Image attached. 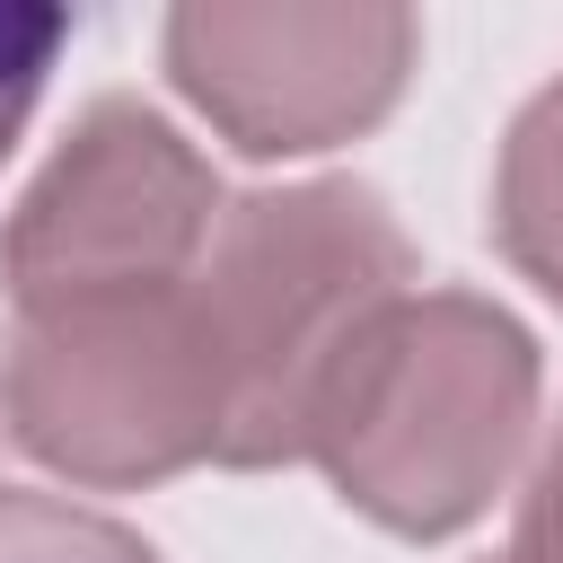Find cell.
Here are the masks:
<instances>
[{
	"label": "cell",
	"mask_w": 563,
	"mask_h": 563,
	"mask_svg": "<svg viewBox=\"0 0 563 563\" xmlns=\"http://www.w3.org/2000/svg\"><path fill=\"white\" fill-rule=\"evenodd\" d=\"M405 290H422L413 246L369 185L317 176L229 202L194 264V308L220 361V466L308 457L352 343Z\"/></svg>",
	"instance_id": "obj_1"
},
{
	"label": "cell",
	"mask_w": 563,
	"mask_h": 563,
	"mask_svg": "<svg viewBox=\"0 0 563 563\" xmlns=\"http://www.w3.org/2000/svg\"><path fill=\"white\" fill-rule=\"evenodd\" d=\"M537 431V343L475 290H405L343 361L308 457L334 493L396 528L449 537L493 510Z\"/></svg>",
	"instance_id": "obj_2"
},
{
	"label": "cell",
	"mask_w": 563,
	"mask_h": 563,
	"mask_svg": "<svg viewBox=\"0 0 563 563\" xmlns=\"http://www.w3.org/2000/svg\"><path fill=\"white\" fill-rule=\"evenodd\" d=\"M0 422L26 457L97 493L220 466V361L194 308V273L132 299L9 308Z\"/></svg>",
	"instance_id": "obj_3"
},
{
	"label": "cell",
	"mask_w": 563,
	"mask_h": 563,
	"mask_svg": "<svg viewBox=\"0 0 563 563\" xmlns=\"http://www.w3.org/2000/svg\"><path fill=\"white\" fill-rule=\"evenodd\" d=\"M220 229L211 158L141 97H97L0 229L9 308L176 290Z\"/></svg>",
	"instance_id": "obj_4"
},
{
	"label": "cell",
	"mask_w": 563,
	"mask_h": 563,
	"mask_svg": "<svg viewBox=\"0 0 563 563\" xmlns=\"http://www.w3.org/2000/svg\"><path fill=\"white\" fill-rule=\"evenodd\" d=\"M167 70L238 150L308 158L369 132L422 53V18L387 0H185Z\"/></svg>",
	"instance_id": "obj_5"
},
{
	"label": "cell",
	"mask_w": 563,
	"mask_h": 563,
	"mask_svg": "<svg viewBox=\"0 0 563 563\" xmlns=\"http://www.w3.org/2000/svg\"><path fill=\"white\" fill-rule=\"evenodd\" d=\"M493 238L501 255L563 308V79L537 88L493 167Z\"/></svg>",
	"instance_id": "obj_6"
},
{
	"label": "cell",
	"mask_w": 563,
	"mask_h": 563,
	"mask_svg": "<svg viewBox=\"0 0 563 563\" xmlns=\"http://www.w3.org/2000/svg\"><path fill=\"white\" fill-rule=\"evenodd\" d=\"M0 563H158V554L79 501L0 484Z\"/></svg>",
	"instance_id": "obj_7"
},
{
	"label": "cell",
	"mask_w": 563,
	"mask_h": 563,
	"mask_svg": "<svg viewBox=\"0 0 563 563\" xmlns=\"http://www.w3.org/2000/svg\"><path fill=\"white\" fill-rule=\"evenodd\" d=\"M62 44H70V9H53V0H0V158L26 132V114H35V97H44L53 62H62Z\"/></svg>",
	"instance_id": "obj_8"
},
{
	"label": "cell",
	"mask_w": 563,
	"mask_h": 563,
	"mask_svg": "<svg viewBox=\"0 0 563 563\" xmlns=\"http://www.w3.org/2000/svg\"><path fill=\"white\" fill-rule=\"evenodd\" d=\"M510 554L563 563V431H554V449H545V466H537V484H528V510H519V537H510Z\"/></svg>",
	"instance_id": "obj_9"
},
{
	"label": "cell",
	"mask_w": 563,
	"mask_h": 563,
	"mask_svg": "<svg viewBox=\"0 0 563 563\" xmlns=\"http://www.w3.org/2000/svg\"><path fill=\"white\" fill-rule=\"evenodd\" d=\"M501 563H537V554H501Z\"/></svg>",
	"instance_id": "obj_10"
}]
</instances>
